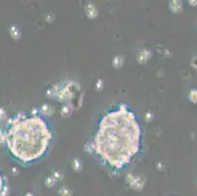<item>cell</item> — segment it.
Returning a JSON list of instances; mask_svg holds the SVG:
<instances>
[{
    "mask_svg": "<svg viewBox=\"0 0 197 196\" xmlns=\"http://www.w3.org/2000/svg\"><path fill=\"white\" fill-rule=\"evenodd\" d=\"M142 143L139 119L129 106L119 104L106 111L99 119L92 148L105 167L119 171L136 160L141 153Z\"/></svg>",
    "mask_w": 197,
    "mask_h": 196,
    "instance_id": "cell-1",
    "label": "cell"
},
{
    "mask_svg": "<svg viewBox=\"0 0 197 196\" xmlns=\"http://www.w3.org/2000/svg\"><path fill=\"white\" fill-rule=\"evenodd\" d=\"M9 154L23 166L41 161L51 148L54 132L51 125L39 115H19L5 131Z\"/></svg>",
    "mask_w": 197,
    "mask_h": 196,
    "instance_id": "cell-2",
    "label": "cell"
},
{
    "mask_svg": "<svg viewBox=\"0 0 197 196\" xmlns=\"http://www.w3.org/2000/svg\"><path fill=\"white\" fill-rule=\"evenodd\" d=\"M189 98L192 102L197 103V89H191L189 93Z\"/></svg>",
    "mask_w": 197,
    "mask_h": 196,
    "instance_id": "cell-3",
    "label": "cell"
},
{
    "mask_svg": "<svg viewBox=\"0 0 197 196\" xmlns=\"http://www.w3.org/2000/svg\"><path fill=\"white\" fill-rule=\"evenodd\" d=\"M2 188H3V181H2V177H1V174H0V194H1Z\"/></svg>",
    "mask_w": 197,
    "mask_h": 196,
    "instance_id": "cell-4",
    "label": "cell"
},
{
    "mask_svg": "<svg viewBox=\"0 0 197 196\" xmlns=\"http://www.w3.org/2000/svg\"><path fill=\"white\" fill-rule=\"evenodd\" d=\"M192 65L194 66V68H197V58H194L192 61Z\"/></svg>",
    "mask_w": 197,
    "mask_h": 196,
    "instance_id": "cell-5",
    "label": "cell"
},
{
    "mask_svg": "<svg viewBox=\"0 0 197 196\" xmlns=\"http://www.w3.org/2000/svg\"><path fill=\"white\" fill-rule=\"evenodd\" d=\"M26 196H34L33 194H26Z\"/></svg>",
    "mask_w": 197,
    "mask_h": 196,
    "instance_id": "cell-6",
    "label": "cell"
}]
</instances>
